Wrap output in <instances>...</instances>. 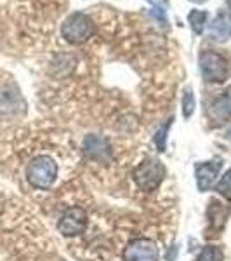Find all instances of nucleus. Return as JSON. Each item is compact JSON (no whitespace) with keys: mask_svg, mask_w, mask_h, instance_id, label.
I'll list each match as a JSON object with an SVG mask.
<instances>
[{"mask_svg":"<svg viewBox=\"0 0 231 261\" xmlns=\"http://www.w3.org/2000/svg\"><path fill=\"white\" fill-rule=\"evenodd\" d=\"M87 226V214L82 207H70L68 211L61 216L57 223V230L65 237H75L82 233Z\"/></svg>","mask_w":231,"mask_h":261,"instance_id":"obj_5","label":"nucleus"},{"mask_svg":"<svg viewBox=\"0 0 231 261\" xmlns=\"http://www.w3.org/2000/svg\"><path fill=\"white\" fill-rule=\"evenodd\" d=\"M148 2L151 6L158 7V11H162V12H165V9H167V0H148Z\"/></svg>","mask_w":231,"mask_h":261,"instance_id":"obj_16","label":"nucleus"},{"mask_svg":"<svg viewBox=\"0 0 231 261\" xmlns=\"http://www.w3.org/2000/svg\"><path fill=\"white\" fill-rule=\"evenodd\" d=\"M229 138H231V130H229Z\"/></svg>","mask_w":231,"mask_h":261,"instance_id":"obj_18","label":"nucleus"},{"mask_svg":"<svg viewBox=\"0 0 231 261\" xmlns=\"http://www.w3.org/2000/svg\"><path fill=\"white\" fill-rule=\"evenodd\" d=\"M83 150L94 161H108L110 159V146H108V141L103 140L99 136H87L85 141H83Z\"/></svg>","mask_w":231,"mask_h":261,"instance_id":"obj_8","label":"nucleus"},{"mask_svg":"<svg viewBox=\"0 0 231 261\" xmlns=\"http://www.w3.org/2000/svg\"><path fill=\"white\" fill-rule=\"evenodd\" d=\"M124 261H158V247L148 239H136L124 249Z\"/></svg>","mask_w":231,"mask_h":261,"instance_id":"obj_6","label":"nucleus"},{"mask_svg":"<svg viewBox=\"0 0 231 261\" xmlns=\"http://www.w3.org/2000/svg\"><path fill=\"white\" fill-rule=\"evenodd\" d=\"M134 181L136 185L145 192H151L155 188L160 187L165 176V167L162 166V162L158 159H148L142 164L134 169Z\"/></svg>","mask_w":231,"mask_h":261,"instance_id":"obj_2","label":"nucleus"},{"mask_svg":"<svg viewBox=\"0 0 231 261\" xmlns=\"http://www.w3.org/2000/svg\"><path fill=\"white\" fill-rule=\"evenodd\" d=\"M216 190L219 192V195H222L224 199L231 200V169L226 171V174L219 179Z\"/></svg>","mask_w":231,"mask_h":261,"instance_id":"obj_12","label":"nucleus"},{"mask_svg":"<svg viewBox=\"0 0 231 261\" xmlns=\"http://www.w3.org/2000/svg\"><path fill=\"white\" fill-rule=\"evenodd\" d=\"M191 2H196V4H201V2H205V0H191Z\"/></svg>","mask_w":231,"mask_h":261,"instance_id":"obj_17","label":"nucleus"},{"mask_svg":"<svg viewBox=\"0 0 231 261\" xmlns=\"http://www.w3.org/2000/svg\"><path fill=\"white\" fill-rule=\"evenodd\" d=\"M196 261H224V256H222V251L217 246H207L198 254Z\"/></svg>","mask_w":231,"mask_h":261,"instance_id":"obj_11","label":"nucleus"},{"mask_svg":"<svg viewBox=\"0 0 231 261\" xmlns=\"http://www.w3.org/2000/svg\"><path fill=\"white\" fill-rule=\"evenodd\" d=\"M217 110L222 112L224 115H231V89L217 101Z\"/></svg>","mask_w":231,"mask_h":261,"instance_id":"obj_14","label":"nucleus"},{"mask_svg":"<svg viewBox=\"0 0 231 261\" xmlns=\"http://www.w3.org/2000/svg\"><path fill=\"white\" fill-rule=\"evenodd\" d=\"M231 33V18L226 12H221L211 24V37L216 40H226Z\"/></svg>","mask_w":231,"mask_h":261,"instance_id":"obj_9","label":"nucleus"},{"mask_svg":"<svg viewBox=\"0 0 231 261\" xmlns=\"http://www.w3.org/2000/svg\"><path fill=\"white\" fill-rule=\"evenodd\" d=\"M26 178L35 188L47 190L57 178V164L49 155H39L28 164Z\"/></svg>","mask_w":231,"mask_h":261,"instance_id":"obj_1","label":"nucleus"},{"mask_svg":"<svg viewBox=\"0 0 231 261\" xmlns=\"http://www.w3.org/2000/svg\"><path fill=\"white\" fill-rule=\"evenodd\" d=\"M200 71L201 77L207 82L222 84L228 79V63L221 54L214 53V50H205L200 56Z\"/></svg>","mask_w":231,"mask_h":261,"instance_id":"obj_3","label":"nucleus"},{"mask_svg":"<svg viewBox=\"0 0 231 261\" xmlns=\"http://www.w3.org/2000/svg\"><path fill=\"white\" fill-rule=\"evenodd\" d=\"M92 35V21L89 16L82 14V12H75L68 16V19L63 24V37L70 42V44H82Z\"/></svg>","mask_w":231,"mask_h":261,"instance_id":"obj_4","label":"nucleus"},{"mask_svg":"<svg viewBox=\"0 0 231 261\" xmlns=\"http://www.w3.org/2000/svg\"><path fill=\"white\" fill-rule=\"evenodd\" d=\"M170 127V122H167L165 125H163V129L158 130V134H157V138H155V143H157V146H158V150L163 151V148H165V140H167V130H169Z\"/></svg>","mask_w":231,"mask_h":261,"instance_id":"obj_15","label":"nucleus"},{"mask_svg":"<svg viewBox=\"0 0 231 261\" xmlns=\"http://www.w3.org/2000/svg\"><path fill=\"white\" fill-rule=\"evenodd\" d=\"M207 18H209L207 11H196V9L191 11L190 14H188V21H190L193 32H195V33H201V32H204L205 21H207Z\"/></svg>","mask_w":231,"mask_h":261,"instance_id":"obj_10","label":"nucleus"},{"mask_svg":"<svg viewBox=\"0 0 231 261\" xmlns=\"http://www.w3.org/2000/svg\"><path fill=\"white\" fill-rule=\"evenodd\" d=\"M193 112H195V94H193L191 89H186L183 96V113L186 119H190Z\"/></svg>","mask_w":231,"mask_h":261,"instance_id":"obj_13","label":"nucleus"},{"mask_svg":"<svg viewBox=\"0 0 231 261\" xmlns=\"http://www.w3.org/2000/svg\"><path fill=\"white\" fill-rule=\"evenodd\" d=\"M221 171V162H205L196 166V183L201 192L209 190L217 179V174Z\"/></svg>","mask_w":231,"mask_h":261,"instance_id":"obj_7","label":"nucleus"}]
</instances>
